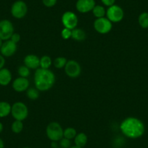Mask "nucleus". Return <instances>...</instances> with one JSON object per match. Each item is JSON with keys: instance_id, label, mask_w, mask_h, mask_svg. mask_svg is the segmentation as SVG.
Listing matches in <instances>:
<instances>
[{"instance_id": "obj_1", "label": "nucleus", "mask_w": 148, "mask_h": 148, "mask_svg": "<svg viewBox=\"0 0 148 148\" xmlns=\"http://www.w3.org/2000/svg\"><path fill=\"white\" fill-rule=\"evenodd\" d=\"M120 129L122 134L130 139H137L145 133V125L139 119L128 117L121 122Z\"/></svg>"}, {"instance_id": "obj_2", "label": "nucleus", "mask_w": 148, "mask_h": 148, "mask_svg": "<svg viewBox=\"0 0 148 148\" xmlns=\"http://www.w3.org/2000/svg\"><path fill=\"white\" fill-rule=\"evenodd\" d=\"M55 83V75L49 69L39 68L34 73V84L40 92L50 89Z\"/></svg>"}, {"instance_id": "obj_3", "label": "nucleus", "mask_w": 148, "mask_h": 148, "mask_svg": "<svg viewBox=\"0 0 148 148\" xmlns=\"http://www.w3.org/2000/svg\"><path fill=\"white\" fill-rule=\"evenodd\" d=\"M63 132L60 124L55 121L49 123L46 129L47 136L52 142H58L63 138Z\"/></svg>"}, {"instance_id": "obj_4", "label": "nucleus", "mask_w": 148, "mask_h": 148, "mask_svg": "<svg viewBox=\"0 0 148 148\" xmlns=\"http://www.w3.org/2000/svg\"><path fill=\"white\" fill-rule=\"evenodd\" d=\"M11 115L15 120H25L28 116V109L25 103L22 102H16L12 105Z\"/></svg>"}, {"instance_id": "obj_5", "label": "nucleus", "mask_w": 148, "mask_h": 148, "mask_svg": "<svg viewBox=\"0 0 148 148\" xmlns=\"http://www.w3.org/2000/svg\"><path fill=\"white\" fill-rule=\"evenodd\" d=\"M106 18L112 23H119L124 17V12L120 6L113 5L106 10Z\"/></svg>"}, {"instance_id": "obj_6", "label": "nucleus", "mask_w": 148, "mask_h": 148, "mask_svg": "<svg viewBox=\"0 0 148 148\" xmlns=\"http://www.w3.org/2000/svg\"><path fill=\"white\" fill-rule=\"evenodd\" d=\"M28 12V6L22 0H18L11 7V14L17 19L23 18Z\"/></svg>"}, {"instance_id": "obj_7", "label": "nucleus", "mask_w": 148, "mask_h": 148, "mask_svg": "<svg viewBox=\"0 0 148 148\" xmlns=\"http://www.w3.org/2000/svg\"><path fill=\"white\" fill-rule=\"evenodd\" d=\"M14 26L9 20L0 21V39L3 41L10 39L14 34Z\"/></svg>"}, {"instance_id": "obj_8", "label": "nucleus", "mask_w": 148, "mask_h": 148, "mask_svg": "<svg viewBox=\"0 0 148 148\" xmlns=\"http://www.w3.org/2000/svg\"><path fill=\"white\" fill-rule=\"evenodd\" d=\"M94 28L95 31L101 34H106L112 30L113 24L107 18H97L94 22Z\"/></svg>"}, {"instance_id": "obj_9", "label": "nucleus", "mask_w": 148, "mask_h": 148, "mask_svg": "<svg viewBox=\"0 0 148 148\" xmlns=\"http://www.w3.org/2000/svg\"><path fill=\"white\" fill-rule=\"evenodd\" d=\"M62 23L65 28L73 30L78 25L79 19L76 14L71 11H67L62 15Z\"/></svg>"}, {"instance_id": "obj_10", "label": "nucleus", "mask_w": 148, "mask_h": 148, "mask_svg": "<svg viewBox=\"0 0 148 148\" xmlns=\"http://www.w3.org/2000/svg\"><path fill=\"white\" fill-rule=\"evenodd\" d=\"M65 72L70 78H77L80 76L82 73L81 65L77 61L71 60L67 62L65 66Z\"/></svg>"}, {"instance_id": "obj_11", "label": "nucleus", "mask_w": 148, "mask_h": 148, "mask_svg": "<svg viewBox=\"0 0 148 148\" xmlns=\"http://www.w3.org/2000/svg\"><path fill=\"white\" fill-rule=\"evenodd\" d=\"M17 51V44L11 41L10 39L7 41H4L2 45V47L0 48L1 55L6 58L12 56Z\"/></svg>"}, {"instance_id": "obj_12", "label": "nucleus", "mask_w": 148, "mask_h": 148, "mask_svg": "<svg viewBox=\"0 0 148 148\" xmlns=\"http://www.w3.org/2000/svg\"><path fill=\"white\" fill-rule=\"evenodd\" d=\"M96 5L95 0H78L76 4V10L81 13H87L92 11Z\"/></svg>"}, {"instance_id": "obj_13", "label": "nucleus", "mask_w": 148, "mask_h": 148, "mask_svg": "<svg viewBox=\"0 0 148 148\" xmlns=\"http://www.w3.org/2000/svg\"><path fill=\"white\" fill-rule=\"evenodd\" d=\"M30 82L27 78L18 77L12 82V88L17 92H25L29 87Z\"/></svg>"}, {"instance_id": "obj_14", "label": "nucleus", "mask_w": 148, "mask_h": 148, "mask_svg": "<svg viewBox=\"0 0 148 148\" xmlns=\"http://www.w3.org/2000/svg\"><path fill=\"white\" fill-rule=\"evenodd\" d=\"M24 65L29 69L36 70L40 67V58L35 55H28L24 58Z\"/></svg>"}, {"instance_id": "obj_15", "label": "nucleus", "mask_w": 148, "mask_h": 148, "mask_svg": "<svg viewBox=\"0 0 148 148\" xmlns=\"http://www.w3.org/2000/svg\"><path fill=\"white\" fill-rule=\"evenodd\" d=\"M12 73L8 68H2L0 70V85L1 86H8L12 81Z\"/></svg>"}, {"instance_id": "obj_16", "label": "nucleus", "mask_w": 148, "mask_h": 148, "mask_svg": "<svg viewBox=\"0 0 148 148\" xmlns=\"http://www.w3.org/2000/svg\"><path fill=\"white\" fill-rule=\"evenodd\" d=\"M86 37V32L83 29H82V28H74L73 30H72V36H71V38L75 41L82 42V41L85 40Z\"/></svg>"}, {"instance_id": "obj_17", "label": "nucleus", "mask_w": 148, "mask_h": 148, "mask_svg": "<svg viewBox=\"0 0 148 148\" xmlns=\"http://www.w3.org/2000/svg\"><path fill=\"white\" fill-rule=\"evenodd\" d=\"M12 105L8 102H0V118H5L11 113Z\"/></svg>"}, {"instance_id": "obj_18", "label": "nucleus", "mask_w": 148, "mask_h": 148, "mask_svg": "<svg viewBox=\"0 0 148 148\" xmlns=\"http://www.w3.org/2000/svg\"><path fill=\"white\" fill-rule=\"evenodd\" d=\"M88 141V137L86 136V134L84 132H81L76 134V137L74 138V142H75V145L80 147H83L86 145Z\"/></svg>"}, {"instance_id": "obj_19", "label": "nucleus", "mask_w": 148, "mask_h": 148, "mask_svg": "<svg viewBox=\"0 0 148 148\" xmlns=\"http://www.w3.org/2000/svg\"><path fill=\"white\" fill-rule=\"evenodd\" d=\"M92 12L96 18H104L105 15H106V10L105 8L101 5H95V8L92 10Z\"/></svg>"}, {"instance_id": "obj_20", "label": "nucleus", "mask_w": 148, "mask_h": 148, "mask_svg": "<svg viewBox=\"0 0 148 148\" xmlns=\"http://www.w3.org/2000/svg\"><path fill=\"white\" fill-rule=\"evenodd\" d=\"M52 64V59L48 55H44L40 58V68L44 69H49Z\"/></svg>"}, {"instance_id": "obj_21", "label": "nucleus", "mask_w": 148, "mask_h": 148, "mask_svg": "<svg viewBox=\"0 0 148 148\" xmlns=\"http://www.w3.org/2000/svg\"><path fill=\"white\" fill-rule=\"evenodd\" d=\"M138 22L139 25L142 28H148V12H142L139 15L138 18Z\"/></svg>"}, {"instance_id": "obj_22", "label": "nucleus", "mask_w": 148, "mask_h": 148, "mask_svg": "<svg viewBox=\"0 0 148 148\" xmlns=\"http://www.w3.org/2000/svg\"><path fill=\"white\" fill-rule=\"evenodd\" d=\"M26 96L31 100L37 99L39 97V91L36 88H28L26 90Z\"/></svg>"}, {"instance_id": "obj_23", "label": "nucleus", "mask_w": 148, "mask_h": 148, "mask_svg": "<svg viewBox=\"0 0 148 148\" xmlns=\"http://www.w3.org/2000/svg\"><path fill=\"white\" fill-rule=\"evenodd\" d=\"M76 134H77L76 130L72 127L66 128L63 132V137L70 139V140L74 139V138L76 137Z\"/></svg>"}, {"instance_id": "obj_24", "label": "nucleus", "mask_w": 148, "mask_h": 148, "mask_svg": "<svg viewBox=\"0 0 148 148\" xmlns=\"http://www.w3.org/2000/svg\"><path fill=\"white\" fill-rule=\"evenodd\" d=\"M11 129L15 134H20L23 129V123L21 121L15 120L11 126Z\"/></svg>"}, {"instance_id": "obj_25", "label": "nucleus", "mask_w": 148, "mask_h": 148, "mask_svg": "<svg viewBox=\"0 0 148 148\" xmlns=\"http://www.w3.org/2000/svg\"><path fill=\"white\" fill-rule=\"evenodd\" d=\"M67 62H68V60H67L66 58H64V57H59V58H55V60H54V66L58 69H61L62 68H65Z\"/></svg>"}, {"instance_id": "obj_26", "label": "nucleus", "mask_w": 148, "mask_h": 148, "mask_svg": "<svg viewBox=\"0 0 148 148\" xmlns=\"http://www.w3.org/2000/svg\"><path fill=\"white\" fill-rule=\"evenodd\" d=\"M31 69L28 68V67L25 66V65H21L18 68V73L19 74L20 77H23V78H27L28 76H30V74H31Z\"/></svg>"}, {"instance_id": "obj_27", "label": "nucleus", "mask_w": 148, "mask_h": 148, "mask_svg": "<svg viewBox=\"0 0 148 148\" xmlns=\"http://www.w3.org/2000/svg\"><path fill=\"white\" fill-rule=\"evenodd\" d=\"M61 36L65 40L71 39V36H72V30L64 28L61 31Z\"/></svg>"}, {"instance_id": "obj_28", "label": "nucleus", "mask_w": 148, "mask_h": 148, "mask_svg": "<svg viewBox=\"0 0 148 148\" xmlns=\"http://www.w3.org/2000/svg\"><path fill=\"white\" fill-rule=\"evenodd\" d=\"M60 147L61 148H70L71 147V142L70 139L63 137L59 141Z\"/></svg>"}, {"instance_id": "obj_29", "label": "nucleus", "mask_w": 148, "mask_h": 148, "mask_svg": "<svg viewBox=\"0 0 148 148\" xmlns=\"http://www.w3.org/2000/svg\"><path fill=\"white\" fill-rule=\"evenodd\" d=\"M58 0H42L44 5L47 8H52V7L55 6L57 3Z\"/></svg>"}, {"instance_id": "obj_30", "label": "nucleus", "mask_w": 148, "mask_h": 148, "mask_svg": "<svg viewBox=\"0 0 148 148\" xmlns=\"http://www.w3.org/2000/svg\"><path fill=\"white\" fill-rule=\"evenodd\" d=\"M10 40L15 42V44H18L21 41V35L18 33H14L10 38Z\"/></svg>"}, {"instance_id": "obj_31", "label": "nucleus", "mask_w": 148, "mask_h": 148, "mask_svg": "<svg viewBox=\"0 0 148 148\" xmlns=\"http://www.w3.org/2000/svg\"><path fill=\"white\" fill-rule=\"evenodd\" d=\"M102 3L104 5L107 7H110L112 5H115V2H116V0H101Z\"/></svg>"}, {"instance_id": "obj_32", "label": "nucleus", "mask_w": 148, "mask_h": 148, "mask_svg": "<svg viewBox=\"0 0 148 148\" xmlns=\"http://www.w3.org/2000/svg\"><path fill=\"white\" fill-rule=\"evenodd\" d=\"M5 65V57L2 56V55H0V70L4 68Z\"/></svg>"}, {"instance_id": "obj_33", "label": "nucleus", "mask_w": 148, "mask_h": 148, "mask_svg": "<svg viewBox=\"0 0 148 148\" xmlns=\"http://www.w3.org/2000/svg\"><path fill=\"white\" fill-rule=\"evenodd\" d=\"M51 147H52V148L58 147V143H57V142H52V143H51Z\"/></svg>"}, {"instance_id": "obj_34", "label": "nucleus", "mask_w": 148, "mask_h": 148, "mask_svg": "<svg viewBox=\"0 0 148 148\" xmlns=\"http://www.w3.org/2000/svg\"><path fill=\"white\" fill-rule=\"evenodd\" d=\"M5 147V143H4L3 140L0 138V148H4Z\"/></svg>"}, {"instance_id": "obj_35", "label": "nucleus", "mask_w": 148, "mask_h": 148, "mask_svg": "<svg viewBox=\"0 0 148 148\" xmlns=\"http://www.w3.org/2000/svg\"><path fill=\"white\" fill-rule=\"evenodd\" d=\"M3 128H4L3 124H2V123L0 122V134L2 133V131H3Z\"/></svg>"}, {"instance_id": "obj_36", "label": "nucleus", "mask_w": 148, "mask_h": 148, "mask_svg": "<svg viewBox=\"0 0 148 148\" xmlns=\"http://www.w3.org/2000/svg\"><path fill=\"white\" fill-rule=\"evenodd\" d=\"M3 42H4V41L0 39V48L2 47V44H3Z\"/></svg>"}, {"instance_id": "obj_37", "label": "nucleus", "mask_w": 148, "mask_h": 148, "mask_svg": "<svg viewBox=\"0 0 148 148\" xmlns=\"http://www.w3.org/2000/svg\"><path fill=\"white\" fill-rule=\"evenodd\" d=\"M70 148H83V147H78L75 145V146H71Z\"/></svg>"}, {"instance_id": "obj_38", "label": "nucleus", "mask_w": 148, "mask_h": 148, "mask_svg": "<svg viewBox=\"0 0 148 148\" xmlns=\"http://www.w3.org/2000/svg\"><path fill=\"white\" fill-rule=\"evenodd\" d=\"M23 148H31V147H23Z\"/></svg>"}, {"instance_id": "obj_39", "label": "nucleus", "mask_w": 148, "mask_h": 148, "mask_svg": "<svg viewBox=\"0 0 148 148\" xmlns=\"http://www.w3.org/2000/svg\"><path fill=\"white\" fill-rule=\"evenodd\" d=\"M56 148H61V147H56Z\"/></svg>"}]
</instances>
